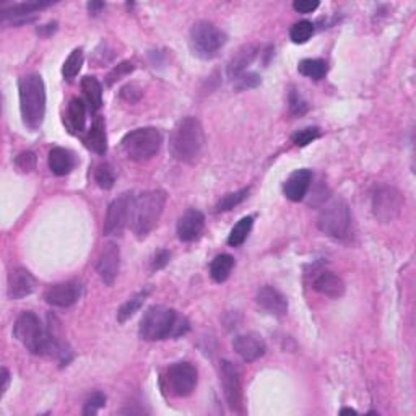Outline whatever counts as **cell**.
Returning <instances> with one entry per match:
<instances>
[{
    "instance_id": "obj_46",
    "label": "cell",
    "mask_w": 416,
    "mask_h": 416,
    "mask_svg": "<svg viewBox=\"0 0 416 416\" xmlns=\"http://www.w3.org/2000/svg\"><path fill=\"white\" fill-rule=\"evenodd\" d=\"M101 8H104V3L103 2H89L88 3V10L92 13H98Z\"/></svg>"
},
{
    "instance_id": "obj_33",
    "label": "cell",
    "mask_w": 416,
    "mask_h": 416,
    "mask_svg": "<svg viewBox=\"0 0 416 416\" xmlns=\"http://www.w3.org/2000/svg\"><path fill=\"white\" fill-rule=\"evenodd\" d=\"M313 34H314V24L308 22V20L294 23L292 29H289V38H292V41L294 44L308 43Z\"/></svg>"
},
{
    "instance_id": "obj_32",
    "label": "cell",
    "mask_w": 416,
    "mask_h": 416,
    "mask_svg": "<svg viewBox=\"0 0 416 416\" xmlns=\"http://www.w3.org/2000/svg\"><path fill=\"white\" fill-rule=\"evenodd\" d=\"M249 195V189H241L236 190V192H229L227 195H223L222 199H220V202L217 203V212H229V210H233L234 207H238L239 203H243L245 199H248Z\"/></svg>"
},
{
    "instance_id": "obj_29",
    "label": "cell",
    "mask_w": 416,
    "mask_h": 416,
    "mask_svg": "<svg viewBox=\"0 0 416 416\" xmlns=\"http://www.w3.org/2000/svg\"><path fill=\"white\" fill-rule=\"evenodd\" d=\"M298 70L301 75H304V77L320 80L327 75L329 67H327V62L322 59H304L299 62Z\"/></svg>"
},
{
    "instance_id": "obj_38",
    "label": "cell",
    "mask_w": 416,
    "mask_h": 416,
    "mask_svg": "<svg viewBox=\"0 0 416 416\" xmlns=\"http://www.w3.org/2000/svg\"><path fill=\"white\" fill-rule=\"evenodd\" d=\"M132 72H134V64L132 62H127V60H125V62H120L117 67H114L111 72L108 73L106 85H108V87H113V85L116 83L117 80H120L122 77H125V75H129Z\"/></svg>"
},
{
    "instance_id": "obj_44",
    "label": "cell",
    "mask_w": 416,
    "mask_h": 416,
    "mask_svg": "<svg viewBox=\"0 0 416 416\" xmlns=\"http://www.w3.org/2000/svg\"><path fill=\"white\" fill-rule=\"evenodd\" d=\"M0 379H2V387H0V395H3L5 392H7L8 384H10V373H8L7 368H2V371H0Z\"/></svg>"
},
{
    "instance_id": "obj_22",
    "label": "cell",
    "mask_w": 416,
    "mask_h": 416,
    "mask_svg": "<svg viewBox=\"0 0 416 416\" xmlns=\"http://www.w3.org/2000/svg\"><path fill=\"white\" fill-rule=\"evenodd\" d=\"M257 54H259L257 44H245V46L241 48L239 51L231 57V60H229L228 77L231 80H236L241 77V75L245 73V69L254 62V59L257 57Z\"/></svg>"
},
{
    "instance_id": "obj_17",
    "label": "cell",
    "mask_w": 416,
    "mask_h": 416,
    "mask_svg": "<svg viewBox=\"0 0 416 416\" xmlns=\"http://www.w3.org/2000/svg\"><path fill=\"white\" fill-rule=\"evenodd\" d=\"M205 228V215L200 210L190 208L178 222V238L182 243H192L202 234Z\"/></svg>"
},
{
    "instance_id": "obj_40",
    "label": "cell",
    "mask_w": 416,
    "mask_h": 416,
    "mask_svg": "<svg viewBox=\"0 0 416 416\" xmlns=\"http://www.w3.org/2000/svg\"><path fill=\"white\" fill-rule=\"evenodd\" d=\"M288 103H289V111H292L294 116H303V114L308 111V103L304 101L303 96H301L296 89H292Z\"/></svg>"
},
{
    "instance_id": "obj_14",
    "label": "cell",
    "mask_w": 416,
    "mask_h": 416,
    "mask_svg": "<svg viewBox=\"0 0 416 416\" xmlns=\"http://www.w3.org/2000/svg\"><path fill=\"white\" fill-rule=\"evenodd\" d=\"M82 296V285L78 282H65L52 285L44 293V299L48 304L56 308H70Z\"/></svg>"
},
{
    "instance_id": "obj_23",
    "label": "cell",
    "mask_w": 416,
    "mask_h": 416,
    "mask_svg": "<svg viewBox=\"0 0 416 416\" xmlns=\"http://www.w3.org/2000/svg\"><path fill=\"white\" fill-rule=\"evenodd\" d=\"M64 122L67 125L70 134L78 135L83 132L85 125H87V106H85L83 99L80 98L70 99Z\"/></svg>"
},
{
    "instance_id": "obj_15",
    "label": "cell",
    "mask_w": 416,
    "mask_h": 416,
    "mask_svg": "<svg viewBox=\"0 0 416 416\" xmlns=\"http://www.w3.org/2000/svg\"><path fill=\"white\" fill-rule=\"evenodd\" d=\"M233 348L245 363H252V361L262 358L267 352V345H265L264 338L254 332L241 333L234 337Z\"/></svg>"
},
{
    "instance_id": "obj_21",
    "label": "cell",
    "mask_w": 416,
    "mask_h": 416,
    "mask_svg": "<svg viewBox=\"0 0 416 416\" xmlns=\"http://www.w3.org/2000/svg\"><path fill=\"white\" fill-rule=\"evenodd\" d=\"M313 288L330 299H340L345 294V282L333 272H320L314 278Z\"/></svg>"
},
{
    "instance_id": "obj_34",
    "label": "cell",
    "mask_w": 416,
    "mask_h": 416,
    "mask_svg": "<svg viewBox=\"0 0 416 416\" xmlns=\"http://www.w3.org/2000/svg\"><path fill=\"white\" fill-rule=\"evenodd\" d=\"M94 180H96V184L104 190L113 189L114 180H116V178H114L113 168L109 166L108 163L99 164V166L96 168V171H94Z\"/></svg>"
},
{
    "instance_id": "obj_37",
    "label": "cell",
    "mask_w": 416,
    "mask_h": 416,
    "mask_svg": "<svg viewBox=\"0 0 416 416\" xmlns=\"http://www.w3.org/2000/svg\"><path fill=\"white\" fill-rule=\"evenodd\" d=\"M36 163L38 158L33 152H23L15 158V166H17L20 173H31L36 168Z\"/></svg>"
},
{
    "instance_id": "obj_1",
    "label": "cell",
    "mask_w": 416,
    "mask_h": 416,
    "mask_svg": "<svg viewBox=\"0 0 416 416\" xmlns=\"http://www.w3.org/2000/svg\"><path fill=\"white\" fill-rule=\"evenodd\" d=\"M189 330V320L179 315L178 310L166 306H152L140 320V338L147 342H159L166 338H178Z\"/></svg>"
},
{
    "instance_id": "obj_25",
    "label": "cell",
    "mask_w": 416,
    "mask_h": 416,
    "mask_svg": "<svg viewBox=\"0 0 416 416\" xmlns=\"http://www.w3.org/2000/svg\"><path fill=\"white\" fill-rule=\"evenodd\" d=\"M49 168L56 176H67L75 168V158L72 152L62 147H56L49 152Z\"/></svg>"
},
{
    "instance_id": "obj_39",
    "label": "cell",
    "mask_w": 416,
    "mask_h": 416,
    "mask_svg": "<svg viewBox=\"0 0 416 416\" xmlns=\"http://www.w3.org/2000/svg\"><path fill=\"white\" fill-rule=\"evenodd\" d=\"M260 85V77L257 73L254 72H248V73H243L239 78L234 80V87L239 92H243V89H249V88H255Z\"/></svg>"
},
{
    "instance_id": "obj_12",
    "label": "cell",
    "mask_w": 416,
    "mask_h": 416,
    "mask_svg": "<svg viewBox=\"0 0 416 416\" xmlns=\"http://www.w3.org/2000/svg\"><path fill=\"white\" fill-rule=\"evenodd\" d=\"M220 375H222L223 392L228 407L233 412H241V407H243V384H241L239 369L233 363L224 359L220 364Z\"/></svg>"
},
{
    "instance_id": "obj_24",
    "label": "cell",
    "mask_w": 416,
    "mask_h": 416,
    "mask_svg": "<svg viewBox=\"0 0 416 416\" xmlns=\"http://www.w3.org/2000/svg\"><path fill=\"white\" fill-rule=\"evenodd\" d=\"M83 143L87 145V148L92 150L96 155H104L108 152V137L106 130H104V122L101 117H96L92 129L85 134Z\"/></svg>"
},
{
    "instance_id": "obj_18",
    "label": "cell",
    "mask_w": 416,
    "mask_h": 416,
    "mask_svg": "<svg viewBox=\"0 0 416 416\" xmlns=\"http://www.w3.org/2000/svg\"><path fill=\"white\" fill-rule=\"evenodd\" d=\"M36 289V280L27 268H13L8 275V298L23 299Z\"/></svg>"
},
{
    "instance_id": "obj_36",
    "label": "cell",
    "mask_w": 416,
    "mask_h": 416,
    "mask_svg": "<svg viewBox=\"0 0 416 416\" xmlns=\"http://www.w3.org/2000/svg\"><path fill=\"white\" fill-rule=\"evenodd\" d=\"M104 405H106V395L103 392H94L88 397L87 402H85L83 407V415L85 416H93L96 415L99 410H101Z\"/></svg>"
},
{
    "instance_id": "obj_20",
    "label": "cell",
    "mask_w": 416,
    "mask_h": 416,
    "mask_svg": "<svg viewBox=\"0 0 416 416\" xmlns=\"http://www.w3.org/2000/svg\"><path fill=\"white\" fill-rule=\"evenodd\" d=\"M313 182V173L310 169H298L285 182V195L292 202H301L308 194Z\"/></svg>"
},
{
    "instance_id": "obj_9",
    "label": "cell",
    "mask_w": 416,
    "mask_h": 416,
    "mask_svg": "<svg viewBox=\"0 0 416 416\" xmlns=\"http://www.w3.org/2000/svg\"><path fill=\"white\" fill-rule=\"evenodd\" d=\"M134 199L132 194L125 192L109 203L103 227L104 236H119L124 233V229L130 223V217H132Z\"/></svg>"
},
{
    "instance_id": "obj_10",
    "label": "cell",
    "mask_w": 416,
    "mask_h": 416,
    "mask_svg": "<svg viewBox=\"0 0 416 416\" xmlns=\"http://www.w3.org/2000/svg\"><path fill=\"white\" fill-rule=\"evenodd\" d=\"M403 197L392 185H379L373 194V213L380 223H390L399 217Z\"/></svg>"
},
{
    "instance_id": "obj_4",
    "label": "cell",
    "mask_w": 416,
    "mask_h": 416,
    "mask_svg": "<svg viewBox=\"0 0 416 416\" xmlns=\"http://www.w3.org/2000/svg\"><path fill=\"white\" fill-rule=\"evenodd\" d=\"M164 203H166V192L164 190H148L134 199L132 217L130 224L132 231L138 239H145L153 228L157 227L162 218Z\"/></svg>"
},
{
    "instance_id": "obj_31",
    "label": "cell",
    "mask_w": 416,
    "mask_h": 416,
    "mask_svg": "<svg viewBox=\"0 0 416 416\" xmlns=\"http://www.w3.org/2000/svg\"><path fill=\"white\" fill-rule=\"evenodd\" d=\"M82 65H83V51L82 49H73L72 52H70V56L67 57V60L64 62V67H62V75L65 80H73L77 77L80 70H82Z\"/></svg>"
},
{
    "instance_id": "obj_28",
    "label": "cell",
    "mask_w": 416,
    "mask_h": 416,
    "mask_svg": "<svg viewBox=\"0 0 416 416\" xmlns=\"http://www.w3.org/2000/svg\"><path fill=\"white\" fill-rule=\"evenodd\" d=\"M150 294V289H143V292L135 293L132 298H129L125 303L120 306L119 313H117V320L120 324H124L125 320H129L130 317H134L135 314L138 313L140 308H142L145 301H147Z\"/></svg>"
},
{
    "instance_id": "obj_13",
    "label": "cell",
    "mask_w": 416,
    "mask_h": 416,
    "mask_svg": "<svg viewBox=\"0 0 416 416\" xmlns=\"http://www.w3.org/2000/svg\"><path fill=\"white\" fill-rule=\"evenodd\" d=\"M120 267V250L116 243H108L99 254L96 262V272L104 285L111 287L116 282Z\"/></svg>"
},
{
    "instance_id": "obj_43",
    "label": "cell",
    "mask_w": 416,
    "mask_h": 416,
    "mask_svg": "<svg viewBox=\"0 0 416 416\" xmlns=\"http://www.w3.org/2000/svg\"><path fill=\"white\" fill-rule=\"evenodd\" d=\"M169 259H171V254H169V250L162 249L159 252H157V255H155V259L152 262V268L153 270L164 268L169 264Z\"/></svg>"
},
{
    "instance_id": "obj_11",
    "label": "cell",
    "mask_w": 416,
    "mask_h": 416,
    "mask_svg": "<svg viewBox=\"0 0 416 416\" xmlns=\"http://www.w3.org/2000/svg\"><path fill=\"white\" fill-rule=\"evenodd\" d=\"M166 382L174 397H189L197 387V369L185 361L174 363L168 368Z\"/></svg>"
},
{
    "instance_id": "obj_45",
    "label": "cell",
    "mask_w": 416,
    "mask_h": 416,
    "mask_svg": "<svg viewBox=\"0 0 416 416\" xmlns=\"http://www.w3.org/2000/svg\"><path fill=\"white\" fill-rule=\"evenodd\" d=\"M44 29H46V36H49V34L51 33H54L57 29V23L54 22V23H49V24H46V27H43V28H38V33H41V31H44Z\"/></svg>"
},
{
    "instance_id": "obj_47",
    "label": "cell",
    "mask_w": 416,
    "mask_h": 416,
    "mask_svg": "<svg viewBox=\"0 0 416 416\" xmlns=\"http://www.w3.org/2000/svg\"><path fill=\"white\" fill-rule=\"evenodd\" d=\"M340 413H342V415H357V410H353V408H343Z\"/></svg>"
},
{
    "instance_id": "obj_30",
    "label": "cell",
    "mask_w": 416,
    "mask_h": 416,
    "mask_svg": "<svg viewBox=\"0 0 416 416\" xmlns=\"http://www.w3.org/2000/svg\"><path fill=\"white\" fill-rule=\"evenodd\" d=\"M254 224V218L252 217H244L241 218L239 222L234 224V228L231 229L228 238V244L233 245V248H238V245L244 244V241L248 239L250 229H252Z\"/></svg>"
},
{
    "instance_id": "obj_41",
    "label": "cell",
    "mask_w": 416,
    "mask_h": 416,
    "mask_svg": "<svg viewBox=\"0 0 416 416\" xmlns=\"http://www.w3.org/2000/svg\"><path fill=\"white\" fill-rule=\"evenodd\" d=\"M140 96H142V89H140L135 83L125 85V87L120 89V98L125 99V101H129V103L138 101Z\"/></svg>"
},
{
    "instance_id": "obj_7",
    "label": "cell",
    "mask_w": 416,
    "mask_h": 416,
    "mask_svg": "<svg viewBox=\"0 0 416 416\" xmlns=\"http://www.w3.org/2000/svg\"><path fill=\"white\" fill-rule=\"evenodd\" d=\"M228 36L220 29L217 24L207 20H200L194 23L189 33V46L194 56L199 59L210 60L217 57V54L222 51V48L227 44Z\"/></svg>"
},
{
    "instance_id": "obj_26",
    "label": "cell",
    "mask_w": 416,
    "mask_h": 416,
    "mask_svg": "<svg viewBox=\"0 0 416 416\" xmlns=\"http://www.w3.org/2000/svg\"><path fill=\"white\" fill-rule=\"evenodd\" d=\"M234 259L229 254H220L212 260L210 264V277L213 278V282L223 283L229 278V275L233 272Z\"/></svg>"
},
{
    "instance_id": "obj_2",
    "label": "cell",
    "mask_w": 416,
    "mask_h": 416,
    "mask_svg": "<svg viewBox=\"0 0 416 416\" xmlns=\"http://www.w3.org/2000/svg\"><path fill=\"white\" fill-rule=\"evenodd\" d=\"M205 148V132L202 124L195 117H184L173 129L169 137V150L178 162L195 164Z\"/></svg>"
},
{
    "instance_id": "obj_5",
    "label": "cell",
    "mask_w": 416,
    "mask_h": 416,
    "mask_svg": "<svg viewBox=\"0 0 416 416\" xmlns=\"http://www.w3.org/2000/svg\"><path fill=\"white\" fill-rule=\"evenodd\" d=\"M13 335L29 353L44 354L51 353V333L48 329H43L38 315L34 313H22L13 325Z\"/></svg>"
},
{
    "instance_id": "obj_6",
    "label": "cell",
    "mask_w": 416,
    "mask_h": 416,
    "mask_svg": "<svg viewBox=\"0 0 416 416\" xmlns=\"http://www.w3.org/2000/svg\"><path fill=\"white\" fill-rule=\"evenodd\" d=\"M163 145L162 130L155 127L135 129L120 140V148L132 162H148L159 152Z\"/></svg>"
},
{
    "instance_id": "obj_35",
    "label": "cell",
    "mask_w": 416,
    "mask_h": 416,
    "mask_svg": "<svg viewBox=\"0 0 416 416\" xmlns=\"http://www.w3.org/2000/svg\"><path fill=\"white\" fill-rule=\"evenodd\" d=\"M320 137V129L319 127H306L303 130H298L296 134L292 135V140L294 145L298 147H306V145L313 143L315 138Z\"/></svg>"
},
{
    "instance_id": "obj_8",
    "label": "cell",
    "mask_w": 416,
    "mask_h": 416,
    "mask_svg": "<svg viewBox=\"0 0 416 416\" xmlns=\"http://www.w3.org/2000/svg\"><path fill=\"white\" fill-rule=\"evenodd\" d=\"M317 227L324 234L333 239L347 238L352 227L348 203L343 199H335L325 205L317 218Z\"/></svg>"
},
{
    "instance_id": "obj_19",
    "label": "cell",
    "mask_w": 416,
    "mask_h": 416,
    "mask_svg": "<svg viewBox=\"0 0 416 416\" xmlns=\"http://www.w3.org/2000/svg\"><path fill=\"white\" fill-rule=\"evenodd\" d=\"M257 304L275 317H283L288 313V301L273 287H262L257 292Z\"/></svg>"
},
{
    "instance_id": "obj_3",
    "label": "cell",
    "mask_w": 416,
    "mask_h": 416,
    "mask_svg": "<svg viewBox=\"0 0 416 416\" xmlns=\"http://www.w3.org/2000/svg\"><path fill=\"white\" fill-rule=\"evenodd\" d=\"M20 111L24 125L29 130H38L46 116V87L39 73H28L20 78Z\"/></svg>"
},
{
    "instance_id": "obj_42",
    "label": "cell",
    "mask_w": 416,
    "mask_h": 416,
    "mask_svg": "<svg viewBox=\"0 0 416 416\" xmlns=\"http://www.w3.org/2000/svg\"><path fill=\"white\" fill-rule=\"evenodd\" d=\"M317 0H294L293 8L296 10L298 13H313L319 8Z\"/></svg>"
},
{
    "instance_id": "obj_27",
    "label": "cell",
    "mask_w": 416,
    "mask_h": 416,
    "mask_svg": "<svg viewBox=\"0 0 416 416\" xmlns=\"http://www.w3.org/2000/svg\"><path fill=\"white\" fill-rule=\"evenodd\" d=\"M82 89L89 109L93 113H96L99 108L103 106V87L98 82V78L94 77H85L82 80Z\"/></svg>"
},
{
    "instance_id": "obj_16",
    "label": "cell",
    "mask_w": 416,
    "mask_h": 416,
    "mask_svg": "<svg viewBox=\"0 0 416 416\" xmlns=\"http://www.w3.org/2000/svg\"><path fill=\"white\" fill-rule=\"evenodd\" d=\"M51 2H23L15 3L12 7L2 10V23L10 27H18V24L33 22L38 17V12L41 8H46Z\"/></svg>"
}]
</instances>
